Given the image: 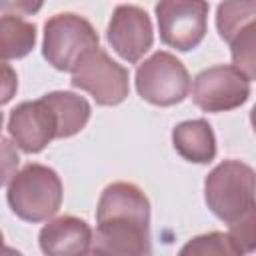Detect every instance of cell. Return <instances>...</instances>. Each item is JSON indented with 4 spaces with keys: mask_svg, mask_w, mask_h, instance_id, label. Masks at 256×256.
<instances>
[{
    "mask_svg": "<svg viewBox=\"0 0 256 256\" xmlns=\"http://www.w3.org/2000/svg\"><path fill=\"white\" fill-rule=\"evenodd\" d=\"M228 234L234 238V242L240 246L242 252H252L256 246V210L248 212L240 220L228 224Z\"/></svg>",
    "mask_w": 256,
    "mask_h": 256,
    "instance_id": "cell-18",
    "label": "cell"
},
{
    "mask_svg": "<svg viewBox=\"0 0 256 256\" xmlns=\"http://www.w3.org/2000/svg\"><path fill=\"white\" fill-rule=\"evenodd\" d=\"M44 0H0V10L10 12V14H36L42 8Z\"/></svg>",
    "mask_w": 256,
    "mask_h": 256,
    "instance_id": "cell-21",
    "label": "cell"
},
{
    "mask_svg": "<svg viewBox=\"0 0 256 256\" xmlns=\"http://www.w3.org/2000/svg\"><path fill=\"white\" fill-rule=\"evenodd\" d=\"M16 90H18V76L14 68L0 58V104L10 102Z\"/></svg>",
    "mask_w": 256,
    "mask_h": 256,
    "instance_id": "cell-20",
    "label": "cell"
},
{
    "mask_svg": "<svg viewBox=\"0 0 256 256\" xmlns=\"http://www.w3.org/2000/svg\"><path fill=\"white\" fill-rule=\"evenodd\" d=\"M250 78L236 66H212L192 82V100L204 112H228L242 106L250 96Z\"/></svg>",
    "mask_w": 256,
    "mask_h": 256,
    "instance_id": "cell-8",
    "label": "cell"
},
{
    "mask_svg": "<svg viewBox=\"0 0 256 256\" xmlns=\"http://www.w3.org/2000/svg\"><path fill=\"white\" fill-rule=\"evenodd\" d=\"M208 0H158L154 12L160 40L180 52L194 50L206 36Z\"/></svg>",
    "mask_w": 256,
    "mask_h": 256,
    "instance_id": "cell-6",
    "label": "cell"
},
{
    "mask_svg": "<svg viewBox=\"0 0 256 256\" xmlns=\"http://www.w3.org/2000/svg\"><path fill=\"white\" fill-rule=\"evenodd\" d=\"M254 190V170L240 160L220 162L204 180V200L210 212L226 224L240 220L256 208Z\"/></svg>",
    "mask_w": 256,
    "mask_h": 256,
    "instance_id": "cell-3",
    "label": "cell"
},
{
    "mask_svg": "<svg viewBox=\"0 0 256 256\" xmlns=\"http://www.w3.org/2000/svg\"><path fill=\"white\" fill-rule=\"evenodd\" d=\"M0 252H12L10 248L4 246V236H2V232H0Z\"/></svg>",
    "mask_w": 256,
    "mask_h": 256,
    "instance_id": "cell-22",
    "label": "cell"
},
{
    "mask_svg": "<svg viewBox=\"0 0 256 256\" xmlns=\"http://www.w3.org/2000/svg\"><path fill=\"white\" fill-rule=\"evenodd\" d=\"M136 90L154 106H174L188 96L190 74L174 54L158 50L138 66Z\"/></svg>",
    "mask_w": 256,
    "mask_h": 256,
    "instance_id": "cell-5",
    "label": "cell"
},
{
    "mask_svg": "<svg viewBox=\"0 0 256 256\" xmlns=\"http://www.w3.org/2000/svg\"><path fill=\"white\" fill-rule=\"evenodd\" d=\"M62 194V180L56 170L44 164H26L12 176L6 200L20 220L36 224L60 210Z\"/></svg>",
    "mask_w": 256,
    "mask_h": 256,
    "instance_id": "cell-2",
    "label": "cell"
},
{
    "mask_svg": "<svg viewBox=\"0 0 256 256\" xmlns=\"http://www.w3.org/2000/svg\"><path fill=\"white\" fill-rule=\"evenodd\" d=\"M72 86L88 92L100 106H116L128 96V70L100 46L90 50L72 70Z\"/></svg>",
    "mask_w": 256,
    "mask_h": 256,
    "instance_id": "cell-7",
    "label": "cell"
},
{
    "mask_svg": "<svg viewBox=\"0 0 256 256\" xmlns=\"http://www.w3.org/2000/svg\"><path fill=\"white\" fill-rule=\"evenodd\" d=\"M0 128H2V112H0Z\"/></svg>",
    "mask_w": 256,
    "mask_h": 256,
    "instance_id": "cell-23",
    "label": "cell"
},
{
    "mask_svg": "<svg viewBox=\"0 0 256 256\" xmlns=\"http://www.w3.org/2000/svg\"><path fill=\"white\" fill-rule=\"evenodd\" d=\"M98 34L92 24L72 12L54 14L44 24L42 56L60 72H72L74 66L94 48H98Z\"/></svg>",
    "mask_w": 256,
    "mask_h": 256,
    "instance_id": "cell-4",
    "label": "cell"
},
{
    "mask_svg": "<svg viewBox=\"0 0 256 256\" xmlns=\"http://www.w3.org/2000/svg\"><path fill=\"white\" fill-rule=\"evenodd\" d=\"M8 132L14 144L26 154L42 152L58 132V122L44 98L18 104L8 118Z\"/></svg>",
    "mask_w": 256,
    "mask_h": 256,
    "instance_id": "cell-10",
    "label": "cell"
},
{
    "mask_svg": "<svg viewBox=\"0 0 256 256\" xmlns=\"http://www.w3.org/2000/svg\"><path fill=\"white\" fill-rule=\"evenodd\" d=\"M40 250L48 256L88 254L92 248V228L76 216H60L42 226L38 234Z\"/></svg>",
    "mask_w": 256,
    "mask_h": 256,
    "instance_id": "cell-11",
    "label": "cell"
},
{
    "mask_svg": "<svg viewBox=\"0 0 256 256\" xmlns=\"http://www.w3.org/2000/svg\"><path fill=\"white\" fill-rule=\"evenodd\" d=\"M254 44H256V26L250 24L246 26L232 42H230V52H232V62L234 66L244 72L250 80L256 76V56H254Z\"/></svg>",
    "mask_w": 256,
    "mask_h": 256,
    "instance_id": "cell-17",
    "label": "cell"
},
{
    "mask_svg": "<svg viewBox=\"0 0 256 256\" xmlns=\"http://www.w3.org/2000/svg\"><path fill=\"white\" fill-rule=\"evenodd\" d=\"M20 164V156L16 150V144L4 136H0V186L12 180Z\"/></svg>",
    "mask_w": 256,
    "mask_h": 256,
    "instance_id": "cell-19",
    "label": "cell"
},
{
    "mask_svg": "<svg viewBox=\"0 0 256 256\" xmlns=\"http://www.w3.org/2000/svg\"><path fill=\"white\" fill-rule=\"evenodd\" d=\"M256 0H222L216 12V28L228 44L250 24H254Z\"/></svg>",
    "mask_w": 256,
    "mask_h": 256,
    "instance_id": "cell-15",
    "label": "cell"
},
{
    "mask_svg": "<svg viewBox=\"0 0 256 256\" xmlns=\"http://www.w3.org/2000/svg\"><path fill=\"white\" fill-rule=\"evenodd\" d=\"M180 254H244L234 238L226 232H208L192 238L186 246H182Z\"/></svg>",
    "mask_w": 256,
    "mask_h": 256,
    "instance_id": "cell-16",
    "label": "cell"
},
{
    "mask_svg": "<svg viewBox=\"0 0 256 256\" xmlns=\"http://www.w3.org/2000/svg\"><path fill=\"white\" fill-rule=\"evenodd\" d=\"M36 46V26L16 14L0 16V58H24Z\"/></svg>",
    "mask_w": 256,
    "mask_h": 256,
    "instance_id": "cell-14",
    "label": "cell"
},
{
    "mask_svg": "<svg viewBox=\"0 0 256 256\" xmlns=\"http://www.w3.org/2000/svg\"><path fill=\"white\" fill-rule=\"evenodd\" d=\"M42 98L46 100V104L52 108L56 116V122H58L56 138H70L88 124L92 110L84 96H78L66 90H56V92L44 94Z\"/></svg>",
    "mask_w": 256,
    "mask_h": 256,
    "instance_id": "cell-13",
    "label": "cell"
},
{
    "mask_svg": "<svg viewBox=\"0 0 256 256\" xmlns=\"http://www.w3.org/2000/svg\"><path fill=\"white\" fill-rule=\"evenodd\" d=\"M172 144L184 160L194 164H208L216 156V138L204 118L180 122L172 130Z\"/></svg>",
    "mask_w": 256,
    "mask_h": 256,
    "instance_id": "cell-12",
    "label": "cell"
},
{
    "mask_svg": "<svg viewBox=\"0 0 256 256\" xmlns=\"http://www.w3.org/2000/svg\"><path fill=\"white\" fill-rule=\"evenodd\" d=\"M106 38L114 52L128 64H136L154 42V30L146 10L122 4L116 6L106 30Z\"/></svg>",
    "mask_w": 256,
    "mask_h": 256,
    "instance_id": "cell-9",
    "label": "cell"
},
{
    "mask_svg": "<svg viewBox=\"0 0 256 256\" xmlns=\"http://www.w3.org/2000/svg\"><path fill=\"white\" fill-rule=\"evenodd\" d=\"M96 224L90 252L120 256L150 254V202L136 184H108L98 200Z\"/></svg>",
    "mask_w": 256,
    "mask_h": 256,
    "instance_id": "cell-1",
    "label": "cell"
}]
</instances>
